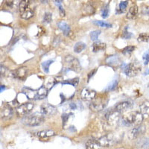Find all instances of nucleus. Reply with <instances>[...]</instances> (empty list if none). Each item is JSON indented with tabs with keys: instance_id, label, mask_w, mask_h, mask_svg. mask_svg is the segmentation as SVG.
<instances>
[{
	"instance_id": "1",
	"label": "nucleus",
	"mask_w": 149,
	"mask_h": 149,
	"mask_svg": "<svg viewBox=\"0 0 149 149\" xmlns=\"http://www.w3.org/2000/svg\"><path fill=\"white\" fill-rule=\"evenodd\" d=\"M143 121V115L139 111H132L122 118L124 125L129 126L131 125H139Z\"/></svg>"
},
{
	"instance_id": "2",
	"label": "nucleus",
	"mask_w": 149,
	"mask_h": 149,
	"mask_svg": "<svg viewBox=\"0 0 149 149\" xmlns=\"http://www.w3.org/2000/svg\"><path fill=\"white\" fill-rule=\"evenodd\" d=\"M120 139L121 138L119 137V136L115 135L114 134H110L103 136L99 139H96V141L99 147L102 149L103 148H108L113 146V145L116 144L119 141H120Z\"/></svg>"
},
{
	"instance_id": "3",
	"label": "nucleus",
	"mask_w": 149,
	"mask_h": 149,
	"mask_svg": "<svg viewBox=\"0 0 149 149\" xmlns=\"http://www.w3.org/2000/svg\"><path fill=\"white\" fill-rule=\"evenodd\" d=\"M44 116L42 113H35L30 116H26L22 119V122L26 125L30 127H35V126L40 125L44 122Z\"/></svg>"
},
{
	"instance_id": "4",
	"label": "nucleus",
	"mask_w": 149,
	"mask_h": 149,
	"mask_svg": "<svg viewBox=\"0 0 149 149\" xmlns=\"http://www.w3.org/2000/svg\"><path fill=\"white\" fill-rule=\"evenodd\" d=\"M141 70L142 68L138 63L133 62L126 65L125 67L124 68V72L125 73L127 76L133 77L137 75L141 72Z\"/></svg>"
},
{
	"instance_id": "5",
	"label": "nucleus",
	"mask_w": 149,
	"mask_h": 149,
	"mask_svg": "<svg viewBox=\"0 0 149 149\" xmlns=\"http://www.w3.org/2000/svg\"><path fill=\"white\" fill-rule=\"evenodd\" d=\"M34 105L31 102H26L19 105L17 108V113L19 116H27L31 111L34 109Z\"/></svg>"
},
{
	"instance_id": "6",
	"label": "nucleus",
	"mask_w": 149,
	"mask_h": 149,
	"mask_svg": "<svg viewBox=\"0 0 149 149\" xmlns=\"http://www.w3.org/2000/svg\"><path fill=\"white\" fill-rule=\"evenodd\" d=\"M105 118L110 125H116L120 120V113L116 110H111L107 113L105 115Z\"/></svg>"
},
{
	"instance_id": "7",
	"label": "nucleus",
	"mask_w": 149,
	"mask_h": 149,
	"mask_svg": "<svg viewBox=\"0 0 149 149\" xmlns=\"http://www.w3.org/2000/svg\"><path fill=\"white\" fill-rule=\"evenodd\" d=\"M65 61L66 63L69 64V70H72V71L78 72L81 70V67L80 66L79 61L76 58H73L72 56L69 55L66 56L65 58Z\"/></svg>"
},
{
	"instance_id": "8",
	"label": "nucleus",
	"mask_w": 149,
	"mask_h": 149,
	"mask_svg": "<svg viewBox=\"0 0 149 149\" xmlns=\"http://www.w3.org/2000/svg\"><path fill=\"white\" fill-rule=\"evenodd\" d=\"M107 100H105V98L104 99V98L96 99L91 102V104H90V109L95 112L101 111L105 108V107L107 106Z\"/></svg>"
},
{
	"instance_id": "9",
	"label": "nucleus",
	"mask_w": 149,
	"mask_h": 149,
	"mask_svg": "<svg viewBox=\"0 0 149 149\" xmlns=\"http://www.w3.org/2000/svg\"><path fill=\"white\" fill-rule=\"evenodd\" d=\"M145 132H146V126L139 124L129 131L128 137L130 139H134L144 134Z\"/></svg>"
},
{
	"instance_id": "10",
	"label": "nucleus",
	"mask_w": 149,
	"mask_h": 149,
	"mask_svg": "<svg viewBox=\"0 0 149 149\" xmlns=\"http://www.w3.org/2000/svg\"><path fill=\"white\" fill-rule=\"evenodd\" d=\"M27 72L28 70L26 67L18 68L17 70L10 72V76H12L13 78L22 81V80H24L26 78V74H27Z\"/></svg>"
},
{
	"instance_id": "11",
	"label": "nucleus",
	"mask_w": 149,
	"mask_h": 149,
	"mask_svg": "<svg viewBox=\"0 0 149 149\" xmlns=\"http://www.w3.org/2000/svg\"><path fill=\"white\" fill-rule=\"evenodd\" d=\"M95 96H96V93L95 90L89 88L84 89L81 94V97L84 101H93L95 99Z\"/></svg>"
},
{
	"instance_id": "12",
	"label": "nucleus",
	"mask_w": 149,
	"mask_h": 149,
	"mask_svg": "<svg viewBox=\"0 0 149 149\" xmlns=\"http://www.w3.org/2000/svg\"><path fill=\"white\" fill-rule=\"evenodd\" d=\"M40 110L41 113L44 116H51L55 113L56 108L49 104H43L41 106Z\"/></svg>"
},
{
	"instance_id": "13",
	"label": "nucleus",
	"mask_w": 149,
	"mask_h": 149,
	"mask_svg": "<svg viewBox=\"0 0 149 149\" xmlns=\"http://www.w3.org/2000/svg\"><path fill=\"white\" fill-rule=\"evenodd\" d=\"M133 106V102L130 100H127L124 101V102H120L115 107V110L119 112V113H122L123 111H125V110H128V109L131 108Z\"/></svg>"
},
{
	"instance_id": "14",
	"label": "nucleus",
	"mask_w": 149,
	"mask_h": 149,
	"mask_svg": "<svg viewBox=\"0 0 149 149\" xmlns=\"http://www.w3.org/2000/svg\"><path fill=\"white\" fill-rule=\"evenodd\" d=\"M13 109L10 107L9 104H5L2 107V108L1 109V112H0V114H1V117L3 118V119H6V118H9V117L12 116L13 115Z\"/></svg>"
},
{
	"instance_id": "15",
	"label": "nucleus",
	"mask_w": 149,
	"mask_h": 149,
	"mask_svg": "<svg viewBox=\"0 0 149 149\" xmlns=\"http://www.w3.org/2000/svg\"><path fill=\"white\" fill-rule=\"evenodd\" d=\"M35 135L40 138H49L55 135L52 130H43L35 132Z\"/></svg>"
},
{
	"instance_id": "16",
	"label": "nucleus",
	"mask_w": 149,
	"mask_h": 149,
	"mask_svg": "<svg viewBox=\"0 0 149 149\" xmlns=\"http://www.w3.org/2000/svg\"><path fill=\"white\" fill-rule=\"evenodd\" d=\"M48 95V90L46 86H42L39 90H37V93H36L35 100H41L43 98H46Z\"/></svg>"
},
{
	"instance_id": "17",
	"label": "nucleus",
	"mask_w": 149,
	"mask_h": 149,
	"mask_svg": "<svg viewBox=\"0 0 149 149\" xmlns=\"http://www.w3.org/2000/svg\"><path fill=\"white\" fill-rule=\"evenodd\" d=\"M58 26L59 28V29H61L63 31V34L65 36H70V33H71V30H70V27L66 22H63V21H61V22H58Z\"/></svg>"
},
{
	"instance_id": "18",
	"label": "nucleus",
	"mask_w": 149,
	"mask_h": 149,
	"mask_svg": "<svg viewBox=\"0 0 149 149\" xmlns=\"http://www.w3.org/2000/svg\"><path fill=\"white\" fill-rule=\"evenodd\" d=\"M106 48V44L100 41H96L92 46V49L93 52H98L103 51Z\"/></svg>"
},
{
	"instance_id": "19",
	"label": "nucleus",
	"mask_w": 149,
	"mask_h": 149,
	"mask_svg": "<svg viewBox=\"0 0 149 149\" xmlns=\"http://www.w3.org/2000/svg\"><path fill=\"white\" fill-rule=\"evenodd\" d=\"M106 62L107 64L110 65V66H118L120 63V59L118 56H109L106 59Z\"/></svg>"
},
{
	"instance_id": "20",
	"label": "nucleus",
	"mask_w": 149,
	"mask_h": 149,
	"mask_svg": "<svg viewBox=\"0 0 149 149\" xmlns=\"http://www.w3.org/2000/svg\"><path fill=\"white\" fill-rule=\"evenodd\" d=\"M138 14V7L136 5H134L132 7L130 8L128 10V13L127 14V17L129 19H134L136 17Z\"/></svg>"
},
{
	"instance_id": "21",
	"label": "nucleus",
	"mask_w": 149,
	"mask_h": 149,
	"mask_svg": "<svg viewBox=\"0 0 149 149\" xmlns=\"http://www.w3.org/2000/svg\"><path fill=\"white\" fill-rule=\"evenodd\" d=\"M34 11L33 9H31V8H28L23 13L21 14V17L24 19H31V17H34Z\"/></svg>"
},
{
	"instance_id": "22",
	"label": "nucleus",
	"mask_w": 149,
	"mask_h": 149,
	"mask_svg": "<svg viewBox=\"0 0 149 149\" xmlns=\"http://www.w3.org/2000/svg\"><path fill=\"white\" fill-rule=\"evenodd\" d=\"M86 149H101L96 139H90L86 144Z\"/></svg>"
},
{
	"instance_id": "23",
	"label": "nucleus",
	"mask_w": 149,
	"mask_h": 149,
	"mask_svg": "<svg viewBox=\"0 0 149 149\" xmlns=\"http://www.w3.org/2000/svg\"><path fill=\"white\" fill-rule=\"evenodd\" d=\"M86 48V44L83 42H78L74 46V52L75 53H81Z\"/></svg>"
},
{
	"instance_id": "24",
	"label": "nucleus",
	"mask_w": 149,
	"mask_h": 149,
	"mask_svg": "<svg viewBox=\"0 0 149 149\" xmlns=\"http://www.w3.org/2000/svg\"><path fill=\"white\" fill-rule=\"evenodd\" d=\"M28 8H29V0H21L20 3L19 5V9L20 14L23 13Z\"/></svg>"
},
{
	"instance_id": "25",
	"label": "nucleus",
	"mask_w": 149,
	"mask_h": 149,
	"mask_svg": "<svg viewBox=\"0 0 149 149\" xmlns=\"http://www.w3.org/2000/svg\"><path fill=\"white\" fill-rule=\"evenodd\" d=\"M137 146L139 148L143 149L149 148V139H142L137 142Z\"/></svg>"
},
{
	"instance_id": "26",
	"label": "nucleus",
	"mask_w": 149,
	"mask_h": 149,
	"mask_svg": "<svg viewBox=\"0 0 149 149\" xmlns=\"http://www.w3.org/2000/svg\"><path fill=\"white\" fill-rule=\"evenodd\" d=\"M140 110L143 114L149 116V102H145L140 105Z\"/></svg>"
},
{
	"instance_id": "27",
	"label": "nucleus",
	"mask_w": 149,
	"mask_h": 149,
	"mask_svg": "<svg viewBox=\"0 0 149 149\" xmlns=\"http://www.w3.org/2000/svg\"><path fill=\"white\" fill-rule=\"evenodd\" d=\"M53 62H54V61H53L52 60H48V61H44L43 63H42L41 66H42V70H43V71H44L45 72L49 73V66H50V65H51Z\"/></svg>"
},
{
	"instance_id": "28",
	"label": "nucleus",
	"mask_w": 149,
	"mask_h": 149,
	"mask_svg": "<svg viewBox=\"0 0 149 149\" xmlns=\"http://www.w3.org/2000/svg\"><path fill=\"white\" fill-rule=\"evenodd\" d=\"M127 6V1H122L119 3V9L117 10V14H121V13H123L125 10Z\"/></svg>"
},
{
	"instance_id": "29",
	"label": "nucleus",
	"mask_w": 149,
	"mask_h": 149,
	"mask_svg": "<svg viewBox=\"0 0 149 149\" xmlns=\"http://www.w3.org/2000/svg\"><path fill=\"white\" fill-rule=\"evenodd\" d=\"M78 82H79V78H73V79L66 80V81H63L62 83H63V84H71L73 86H77L78 84Z\"/></svg>"
},
{
	"instance_id": "30",
	"label": "nucleus",
	"mask_w": 149,
	"mask_h": 149,
	"mask_svg": "<svg viewBox=\"0 0 149 149\" xmlns=\"http://www.w3.org/2000/svg\"><path fill=\"white\" fill-rule=\"evenodd\" d=\"M52 20V14L51 13H45L44 16H43V19H42V22L45 24L50 23Z\"/></svg>"
},
{
	"instance_id": "31",
	"label": "nucleus",
	"mask_w": 149,
	"mask_h": 149,
	"mask_svg": "<svg viewBox=\"0 0 149 149\" xmlns=\"http://www.w3.org/2000/svg\"><path fill=\"white\" fill-rule=\"evenodd\" d=\"M94 23L97 26H100V27H103V28H111L112 25L110 23H108L107 22H104V21H100V20H97L94 22Z\"/></svg>"
},
{
	"instance_id": "32",
	"label": "nucleus",
	"mask_w": 149,
	"mask_h": 149,
	"mask_svg": "<svg viewBox=\"0 0 149 149\" xmlns=\"http://www.w3.org/2000/svg\"><path fill=\"white\" fill-rule=\"evenodd\" d=\"M138 40L141 42H148L149 41V34L148 33H142L139 35Z\"/></svg>"
},
{
	"instance_id": "33",
	"label": "nucleus",
	"mask_w": 149,
	"mask_h": 149,
	"mask_svg": "<svg viewBox=\"0 0 149 149\" xmlns=\"http://www.w3.org/2000/svg\"><path fill=\"white\" fill-rule=\"evenodd\" d=\"M101 31H94L90 33V38L93 41H96L98 38V36L100 35Z\"/></svg>"
},
{
	"instance_id": "34",
	"label": "nucleus",
	"mask_w": 149,
	"mask_h": 149,
	"mask_svg": "<svg viewBox=\"0 0 149 149\" xmlns=\"http://www.w3.org/2000/svg\"><path fill=\"white\" fill-rule=\"evenodd\" d=\"M117 84H118V81H117V80H113V81L108 85L107 90V91H112V90H115L116 87L117 86Z\"/></svg>"
},
{
	"instance_id": "35",
	"label": "nucleus",
	"mask_w": 149,
	"mask_h": 149,
	"mask_svg": "<svg viewBox=\"0 0 149 149\" xmlns=\"http://www.w3.org/2000/svg\"><path fill=\"white\" fill-rule=\"evenodd\" d=\"M134 49H135V47L133 46H128L127 47H125V49L122 50V54H128L132 52L133 51H134Z\"/></svg>"
},
{
	"instance_id": "36",
	"label": "nucleus",
	"mask_w": 149,
	"mask_h": 149,
	"mask_svg": "<svg viewBox=\"0 0 149 149\" xmlns=\"http://www.w3.org/2000/svg\"><path fill=\"white\" fill-rule=\"evenodd\" d=\"M127 27H126L125 29V31H124V33H123V34H122V38H124V39L128 40V39H130V37H132V34L127 31Z\"/></svg>"
},
{
	"instance_id": "37",
	"label": "nucleus",
	"mask_w": 149,
	"mask_h": 149,
	"mask_svg": "<svg viewBox=\"0 0 149 149\" xmlns=\"http://www.w3.org/2000/svg\"><path fill=\"white\" fill-rule=\"evenodd\" d=\"M109 15V8H108V5H107L106 7H104V8L103 11H102V17L103 18H107Z\"/></svg>"
},
{
	"instance_id": "38",
	"label": "nucleus",
	"mask_w": 149,
	"mask_h": 149,
	"mask_svg": "<svg viewBox=\"0 0 149 149\" xmlns=\"http://www.w3.org/2000/svg\"><path fill=\"white\" fill-rule=\"evenodd\" d=\"M61 119H62V122H63V126L64 127L65 125L67 122L68 119H69V114L63 113L62 116H61Z\"/></svg>"
},
{
	"instance_id": "39",
	"label": "nucleus",
	"mask_w": 149,
	"mask_h": 149,
	"mask_svg": "<svg viewBox=\"0 0 149 149\" xmlns=\"http://www.w3.org/2000/svg\"><path fill=\"white\" fill-rule=\"evenodd\" d=\"M143 60H144V64L147 65L149 63V51L146 52L144 54H143Z\"/></svg>"
},
{
	"instance_id": "40",
	"label": "nucleus",
	"mask_w": 149,
	"mask_h": 149,
	"mask_svg": "<svg viewBox=\"0 0 149 149\" xmlns=\"http://www.w3.org/2000/svg\"><path fill=\"white\" fill-rule=\"evenodd\" d=\"M58 8H59V12L61 17H65V10L64 9H63V8L62 7V5H59V6H58Z\"/></svg>"
},
{
	"instance_id": "41",
	"label": "nucleus",
	"mask_w": 149,
	"mask_h": 149,
	"mask_svg": "<svg viewBox=\"0 0 149 149\" xmlns=\"http://www.w3.org/2000/svg\"><path fill=\"white\" fill-rule=\"evenodd\" d=\"M5 4L8 7L11 8L13 6V4H14V0H5Z\"/></svg>"
},
{
	"instance_id": "42",
	"label": "nucleus",
	"mask_w": 149,
	"mask_h": 149,
	"mask_svg": "<svg viewBox=\"0 0 149 149\" xmlns=\"http://www.w3.org/2000/svg\"><path fill=\"white\" fill-rule=\"evenodd\" d=\"M96 71H97V70H96V69H95V70H93V71H92L91 72H90V74H89V75H88V81H90V78H91V77L94 75V74H95V73L96 72Z\"/></svg>"
},
{
	"instance_id": "43",
	"label": "nucleus",
	"mask_w": 149,
	"mask_h": 149,
	"mask_svg": "<svg viewBox=\"0 0 149 149\" xmlns=\"http://www.w3.org/2000/svg\"><path fill=\"white\" fill-rule=\"evenodd\" d=\"M54 2L55 3V5L58 7L59 5H61V3L63 2V0H54Z\"/></svg>"
},
{
	"instance_id": "44",
	"label": "nucleus",
	"mask_w": 149,
	"mask_h": 149,
	"mask_svg": "<svg viewBox=\"0 0 149 149\" xmlns=\"http://www.w3.org/2000/svg\"><path fill=\"white\" fill-rule=\"evenodd\" d=\"M70 107H71L72 110H74V109H76V105H75V104L72 103L71 104H70Z\"/></svg>"
},
{
	"instance_id": "45",
	"label": "nucleus",
	"mask_w": 149,
	"mask_h": 149,
	"mask_svg": "<svg viewBox=\"0 0 149 149\" xmlns=\"http://www.w3.org/2000/svg\"><path fill=\"white\" fill-rule=\"evenodd\" d=\"M4 86H2V85L1 86V92H2V89H3V90L5 89V87H4Z\"/></svg>"
},
{
	"instance_id": "46",
	"label": "nucleus",
	"mask_w": 149,
	"mask_h": 149,
	"mask_svg": "<svg viewBox=\"0 0 149 149\" xmlns=\"http://www.w3.org/2000/svg\"><path fill=\"white\" fill-rule=\"evenodd\" d=\"M148 73H149V70H148L147 72H146V73H145V74H146V75H147V74H148Z\"/></svg>"
},
{
	"instance_id": "47",
	"label": "nucleus",
	"mask_w": 149,
	"mask_h": 149,
	"mask_svg": "<svg viewBox=\"0 0 149 149\" xmlns=\"http://www.w3.org/2000/svg\"><path fill=\"white\" fill-rule=\"evenodd\" d=\"M148 14H149V11H148Z\"/></svg>"
}]
</instances>
